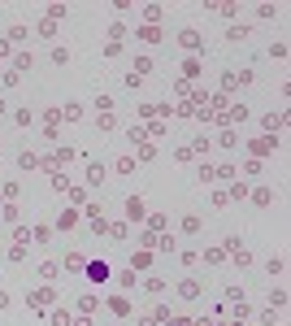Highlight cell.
I'll list each match as a JSON object with an SVG mask.
<instances>
[{
	"label": "cell",
	"mask_w": 291,
	"mask_h": 326,
	"mask_svg": "<svg viewBox=\"0 0 291 326\" xmlns=\"http://www.w3.org/2000/svg\"><path fill=\"white\" fill-rule=\"evenodd\" d=\"M83 274H87L91 283H105V278H109V265H105V261H87V265H83Z\"/></svg>",
	"instance_id": "obj_1"
},
{
	"label": "cell",
	"mask_w": 291,
	"mask_h": 326,
	"mask_svg": "<svg viewBox=\"0 0 291 326\" xmlns=\"http://www.w3.org/2000/svg\"><path fill=\"white\" fill-rule=\"evenodd\" d=\"M178 43H183L187 53H200V43H205V39H200V31H178Z\"/></svg>",
	"instance_id": "obj_2"
},
{
	"label": "cell",
	"mask_w": 291,
	"mask_h": 326,
	"mask_svg": "<svg viewBox=\"0 0 291 326\" xmlns=\"http://www.w3.org/2000/svg\"><path fill=\"white\" fill-rule=\"evenodd\" d=\"M200 292H205V287H200L196 278H183V283H178V296H183V300H196Z\"/></svg>",
	"instance_id": "obj_3"
},
{
	"label": "cell",
	"mask_w": 291,
	"mask_h": 326,
	"mask_svg": "<svg viewBox=\"0 0 291 326\" xmlns=\"http://www.w3.org/2000/svg\"><path fill=\"white\" fill-rule=\"evenodd\" d=\"M126 217H130V222H143V200H139V196H130V200H126Z\"/></svg>",
	"instance_id": "obj_4"
},
{
	"label": "cell",
	"mask_w": 291,
	"mask_h": 326,
	"mask_svg": "<svg viewBox=\"0 0 291 326\" xmlns=\"http://www.w3.org/2000/svg\"><path fill=\"white\" fill-rule=\"evenodd\" d=\"M87 183H105V165H100V161L87 165Z\"/></svg>",
	"instance_id": "obj_5"
},
{
	"label": "cell",
	"mask_w": 291,
	"mask_h": 326,
	"mask_svg": "<svg viewBox=\"0 0 291 326\" xmlns=\"http://www.w3.org/2000/svg\"><path fill=\"white\" fill-rule=\"evenodd\" d=\"M74 222H78V213H74V209H65V213L57 217V230H70V226H74Z\"/></svg>",
	"instance_id": "obj_6"
},
{
	"label": "cell",
	"mask_w": 291,
	"mask_h": 326,
	"mask_svg": "<svg viewBox=\"0 0 291 326\" xmlns=\"http://www.w3.org/2000/svg\"><path fill=\"white\" fill-rule=\"evenodd\" d=\"M270 148H278V139H257V144H252L257 157H270Z\"/></svg>",
	"instance_id": "obj_7"
},
{
	"label": "cell",
	"mask_w": 291,
	"mask_h": 326,
	"mask_svg": "<svg viewBox=\"0 0 291 326\" xmlns=\"http://www.w3.org/2000/svg\"><path fill=\"white\" fill-rule=\"evenodd\" d=\"M200 226H205V222H200V217H196V213H187V217H183V235H196V230H200Z\"/></svg>",
	"instance_id": "obj_8"
},
{
	"label": "cell",
	"mask_w": 291,
	"mask_h": 326,
	"mask_svg": "<svg viewBox=\"0 0 291 326\" xmlns=\"http://www.w3.org/2000/svg\"><path fill=\"white\" fill-rule=\"evenodd\" d=\"M200 257H205V265H217V261H226V252H222V248H205Z\"/></svg>",
	"instance_id": "obj_9"
},
{
	"label": "cell",
	"mask_w": 291,
	"mask_h": 326,
	"mask_svg": "<svg viewBox=\"0 0 291 326\" xmlns=\"http://www.w3.org/2000/svg\"><path fill=\"white\" fill-rule=\"evenodd\" d=\"M130 265H135V270H148V265H152V252H135V257H130Z\"/></svg>",
	"instance_id": "obj_10"
},
{
	"label": "cell",
	"mask_w": 291,
	"mask_h": 326,
	"mask_svg": "<svg viewBox=\"0 0 291 326\" xmlns=\"http://www.w3.org/2000/svg\"><path fill=\"white\" fill-rule=\"evenodd\" d=\"M18 165H22V170H35V165H39V157H35V152H22Z\"/></svg>",
	"instance_id": "obj_11"
},
{
	"label": "cell",
	"mask_w": 291,
	"mask_h": 326,
	"mask_svg": "<svg viewBox=\"0 0 291 326\" xmlns=\"http://www.w3.org/2000/svg\"><path fill=\"white\" fill-rule=\"evenodd\" d=\"M61 118H65V122H78V118H83V109H78V105H65Z\"/></svg>",
	"instance_id": "obj_12"
},
{
	"label": "cell",
	"mask_w": 291,
	"mask_h": 326,
	"mask_svg": "<svg viewBox=\"0 0 291 326\" xmlns=\"http://www.w3.org/2000/svg\"><path fill=\"white\" fill-rule=\"evenodd\" d=\"M252 200H257V205H270L274 192H270V187H261V192H252Z\"/></svg>",
	"instance_id": "obj_13"
},
{
	"label": "cell",
	"mask_w": 291,
	"mask_h": 326,
	"mask_svg": "<svg viewBox=\"0 0 291 326\" xmlns=\"http://www.w3.org/2000/svg\"><path fill=\"white\" fill-rule=\"evenodd\" d=\"M109 309H113V313H130V304L122 300V296H113V300H109Z\"/></svg>",
	"instance_id": "obj_14"
},
{
	"label": "cell",
	"mask_w": 291,
	"mask_h": 326,
	"mask_svg": "<svg viewBox=\"0 0 291 326\" xmlns=\"http://www.w3.org/2000/svg\"><path fill=\"white\" fill-rule=\"evenodd\" d=\"M244 118H248V109H244V105H235V109L226 113V122H244Z\"/></svg>",
	"instance_id": "obj_15"
},
{
	"label": "cell",
	"mask_w": 291,
	"mask_h": 326,
	"mask_svg": "<svg viewBox=\"0 0 291 326\" xmlns=\"http://www.w3.org/2000/svg\"><path fill=\"white\" fill-rule=\"evenodd\" d=\"M282 126V113H270V118H265V130H270V135H274V130H278Z\"/></svg>",
	"instance_id": "obj_16"
},
{
	"label": "cell",
	"mask_w": 291,
	"mask_h": 326,
	"mask_svg": "<svg viewBox=\"0 0 291 326\" xmlns=\"http://www.w3.org/2000/svg\"><path fill=\"white\" fill-rule=\"evenodd\" d=\"M0 118H5V100H0Z\"/></svg>",
	"instance_id": "obj_17"
}]
</instances>
